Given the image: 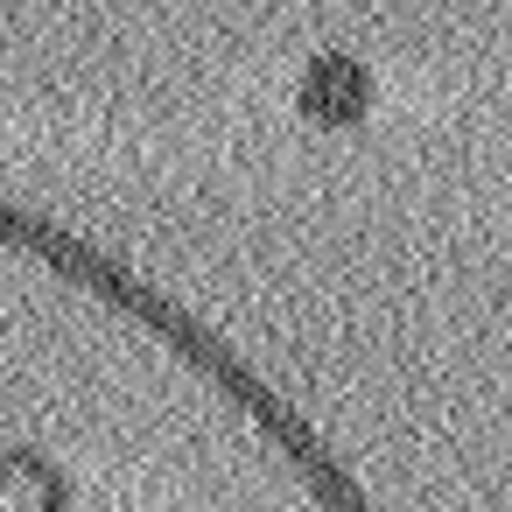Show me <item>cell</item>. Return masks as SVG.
<instances>
[{
	"label": "cell",
	"instance_id": "1",
	"mask_svg": "<svg viewBox=\"0 0 512 512\" xmlns=\"http://www.w3.org/2000/svg\"><path fill=\"white\" fill-rule=\"evenodd\" d=\"M57 505V477L36 456H0V512H50Z\"/></svg>",
	"mask_w": 512,
	"mask_h": 512
}]
</instances>
